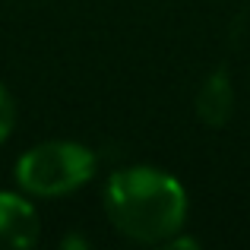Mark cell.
<instances>
[{
    "label": "cell",
    "mask_w": 250,
    "mask_h": 250,
    "mask_svg": "<svg viewBox=\"0 0 250 250\" xmlns=\"http://www.w3.org/2000/svg\"><path fill=\"white\" fill-rule=\"evenodd\" d=\"M104 215L136 244H168L187 219L181 181L149 165L121 168L104 184Z\"/></svg>",
    "instance_id": "6da1fadb"
},
{
    "label": "cell",
    "mask_w": 250,
    "mask_h": 250,
    "mask_svg": "<svg viewBox=\"0 0 250 250\" xmlns=\"http://www.w3.org/2000/svg\"><path fill=\"white\" fill-rule=\"evenodd\" d=\"M95 152L73 140H48L32 146L16 162V184L25 196L57 200L85 187L95 174Z\"/></svg>",
    "instance_id": "7a4b0ae2"
},
{
    "label": "cell",
    "mask_w": 250,
    "mask_h": 250,
    "mask_svg": "<svg viewBox=\"0 0 250 250\" xmlns=\"http://www.w3.org/2000/svg\"><path fill=\"white\" fill-rule=\"evenodd\" d=\"M42 238L38 212L25 196L0 193V250H25Z\"/></svg>",
    "instance_id": "3957f363"
},
{
    "label": "cell",
    "mask_w": 250,
    "mask_h": 250,
    "mask_svg": "<svg viewBox=\"0 0 250 250\" xmlns=\"http://www.w3.org/2000/svg\"><path fill=\"white\" fill-rule=\"evenodd\" d=\"M234 111V89H231V80H228L225 70H215V73L206 76V83L200 85L196 92V114L206 127L219 130L228 124Z\"/></svg>",
    "instance_id": "277c9868"
},
{
    "label": "cell",
    "mask_w": 250,
    "mask_h": 250,
    "mask_svg": "<svg viewBox=\"0 0 250 250\" xmlns=\"http://www.w3.org/2000/svg\"><path fill=\"white\" fill-rule=\"evenodd\" d=\"M13 124H16V104L10 89L0 83V143H6V136L13 133Z\"/></svg>",
    "instance_id": "5b68a950"
}]
</instances>
